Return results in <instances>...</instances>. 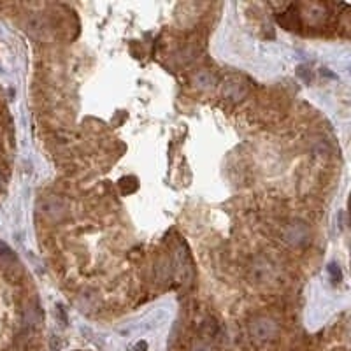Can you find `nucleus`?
<instances>
[{
  "mask_svg": "<svg viewBox=\"0 0 351 351\" xmlns=\"http://www.w3.org/2000/svg\"><path fill=\"white\" fill-rule=\"evenodd\" d=\"M16 262V257H14L13 249L6 244V242L0 241V264L2 265H11Z\"/></svg>",
  "mask_w": 351,
  "mask_h": 351,
  "instance_id": "423d86ee",
  "label": "nucleus"
},
{
  "mask_svg": "<svg viewBox=\"0 0 351 351\" xmlns=\"http://www.w3.org/2000/svg\"><path fill=\"white\" fill-rule=\"evenodd\" d=\"M193 83H195V86L200 88V90H208V88L213 86L214 76L211 72H208V70H200V72H197V76H195Z\"/></svg>",
  "mask_w": 351,
  "mask_h": 351,
  "instance_id": "20e7f679",
  "label": "nucleus"
},
{
  "mask_svg": "<svg viewBox=\"0 0 351 351\" xmlns=\"http://www.w3.org/2000/svg\"><path fill=\"white\" fill-rule=\"evenodd\" d=\"M279 23L283 25L284 28H288V30H293L295 27H298V18H297V13H293V11H286V13H283L279 16Z\"/></svg>",
  "mask_w": 351,
  "mask_h": 351,
  "instance_id": "39448f33",
  "label": "nucleus"
},
{
  "mask_svg": "<svg viewBox=\"0 0 351 351\" xmlns=\"http://www.w3.org/2000/svg\"><path fill=\"white\" fill-rule=\"evenodd\" d=\"M191 351H211V348H209L208 344H204V342H197Z\"/></svg>",
  "mask_w": 351,
  "mask_h": 351,
  "instance_id": "6e6552de",
  "label": "nucleus"
},
{
  "mask_svg": "<svg viewBox=\"0 0 351 351\" xmlns=\"http://www.w3.org/2000/svg\"><path fill=\"white\" fill-rule=\"evenodd\" d=\"M42 209H44V214H47V216L62 218L65 213H67V204H65L62 198L49 197L42 202Z\"/></svg>",
  "mask_w": 351,
  "mask_h": 351,
  "instance_id": "f03ea898",
  "label": "nucleus"
},
{
  "mask_svg": "<svg viewBox=\"0 0 351 351\" xmlns=\"http://www.w3.org/2000/svg\"><path fill=\"white\" fill-rule=\"evenodd\" d=\"M40 320V313L37 308H28L27 311H25V323L28 325V327H35L37 323H39Z\"/></svg>",
  "mask_w": 351,
  "mask_h": 351,
  "instance_id": "0eeeda50",
  "label": "nucleus"
},
{
  "mask_svg": "<svg viewBox=\"0 0 351 351\" xmlns=\"http://www.w3.org/2000/svg\"><path fill=\"white\" fill-rule=\"evenodd\" d=\"M276 323L269 318H258L251 323V334L257 341H269L276 335Z\"/></svg>",
  "mask_w": 351,
  "mask_h": 351,
  "instance_id": "f257e3e1",
  "label": "nucleus"
},
{
  "mask_svg": "<svg viewBox=\"0 0 351 351\" xmlns=\"http://www.w3.org/2000/svg\"><path fill=\"white\" fill-rule=\"evenodd\" d=\"M286 239L293 244H302L308 239V227L304 223H293L288 227Z\"/></svg>",
  "mask_w": 351,
  "mask_h": 351,
  "instance_id": "7ed1b4c3",
  "label": "nucleus"
},
{
  "mask_svg": "<svg viewBox=\"0 0 351 351\" xmlns=\"http://www.w3.org/2000/svg\"><path fill=\"white\" fill-rule=\"evenodd\" d=\"M0 186H2V177H0Z\"/></svg>",
  "mask_w": 351,
  "mask_h": 351,
  "instance_id": "1a4fd4ad",
  "label": "nucleus"
}]
</instances>
